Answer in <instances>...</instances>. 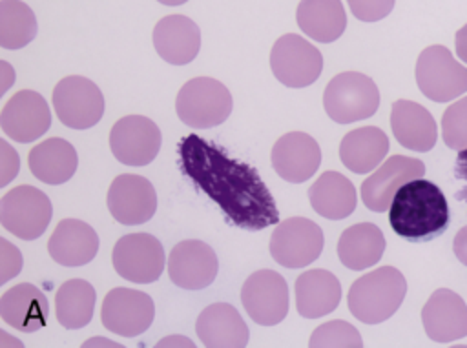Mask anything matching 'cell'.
I'll use <instances>...</instances> for the list:
<instances>
[{
	"instance_id": "6da1fadb",
	"label": "cell",
	"mask_w": 467,
	"mask_h": 348,
	"mask_svg": "<svg viewBox=\"0 0 467 348\" xmlns=\"http://www.w3.org/2000/svg\"><path fill=\"white\" fill-rule=\"evenodd\" d=\"M177 157L182 175L208 195L234 226L257 231L279 224L274 195L250 164L232 159L221 146L197 133L179 140Z\"/></svg>"
},
{
	"instance_id": "7a4b0ae2",
	"label": "cell",
	"mask_w": 467,
	"mask_h": 348,
	"mask_svg": "<svg viewBox=\"0 0 467 348\" xmlns=\"http://www.w3.org/2000/svg\"><path fill=\"white\" fill-rule=\"evenodd\" d=\"M389 224L396 235L410 242L440 237L449 226V204L443 191L421 177L409 180L390 202Z\"/></svg>"
},
{
	"instance_id": "3957f363",
	"label": "cell",
	"mask_w": 467,
	"mask_h": 348,
	"mask_svg": "<svg viewBox=\"0 0 467 348\" xmlns=\"http://www.w3.org/2000/svg\"><path fill=\"white\" fill-rule=\"evenodd\" d=\"M407 293V281L394 266L376 268L358 277L348 290L350 313L365 324H379L392 317Z\"/></svg>"
},
{
	"instance_id": "277c9868",
	"label": "cell",
	"mask_w": 467,
	"mask_h": 348,
	"mask_svg": "<svg viewBox=\"0 0 467 348\" xmlns=\"http://www.w3.org/2000/svg\"><path fill=\"white\" fill-rule=\"evenodd\" d=\"M175 111L181 122L193 129L215 128L230 117L232 95L217 78L195 77L179 89Z\"/></svg>"
},
{
	"instance_id": "5b68a950",
	"label": "cell",
	"mask_w": 467,
	"mask_h": 348,
	"mask_svg": "<svg viewBox=\"0 0 467 348\" xmlns=\"http://www.w3.org/2000/svg\"><path fill=\"white\" fill-rule=\"evenodd\" d=\"M323 107L337 124L372 117L379 107V89L365 73L345 71L330 78L323 93Z\"/></svg>"
},
{
	"instance_id": "8992f818",
	"label": "cell",
	"mask_w": 467,
	"mask_h": 348,
	"mask_svg": "<svg viewBox=\"0 0 467 348\" xmlns=\"http://www.w3.org/2000/svg\"><path fill=\"white\" fill-rule=\"evenodd\" d=\"M416 84L432 102H451L467 91V67L445 46L425 47L416 60Z\"/></svg>"
},
{
	"instance_id": "52a82bcc",
	"label": "cell",
	"mask_w": 467,
	"mask_h": 348,
	"mask_svg": "<svg viewBox=\"0 0 467 348\" xmlns=\"http://www.w3.org/2000/svg\"><path fill=\"white\" fill-rule=\"evenodd\" d=\"M51 215L49 197L29 184L16 186L0 199V224L22 241L38 239L47 230Z\"/></svg>"
},
{
	"instance_id": "ba28073f",
	"label": "cell",
	"mask_w": 467,
	"mask_h": 348,
	"mask_svg": "<svg viewBox=\"0 0 467 348\" xmlns=\"http://www.w3.org/2000/svg\"><path fill=\"white\" fill-rule=\"evenodd\" d=\"M274 77L286 87L299 89L314 84L323 71V56L316 46L296 33L279 36L270 51Z\"/></svg>"
},
{
	"instance_id": "9c48e42d",
	"label": "cell",
	"mask_w": 467,
	"mask_h": 348,
	"mask_svg": "<svg viewBox=\"0 0 467 348\" xmlns=\"http://www.w3.org/2000/svg\"><path fill=\"white\" fill-rule=\"evenodd\" d=\"M111 262L122 279L137 284H150L161 277L168 261L161 241L151 233L139 231L128 233L115 242Z\"/></svg>"
},
{
	"instance_id": "30bf717a",
	"label": "cell",
	"mask_w": 467,
	"mask_h": 348,
	"mask_svg": "<svg viewBox=\"0 0 467 348\" xmlns=\"http://www.w3.org/2000/svg\"><path fill=\"white\" fill-rule=\"evenodd\" d=\"M53 107L58 120L71 129L93 128L104 115L102 91L86 77L69 75L53 87Z\"/></svg>"
},
{
	"instance_id": "8fae6325",
	"label": "cell",
	"mask_w": 467,
	"mask_h": 348,
	"mask_svg": "<svg viewBox=\"0 0 467 348\" xmlns=\"http://www.w3.org/2000/svg\"><path fill=\"white\" fill-rule=\"evenodd\" d=\"M325 246L323 230L310 219L292 217L279 222L270 237V255L285 268H305Z\"/></svg>"
},
{
	"instance_id": "7c38bea8",
	"label": "cell",
	"mask_w": 467,
	"mask_h": 348,
	"mask_svg": "<svg viewBox=\"0 0 467 348\" xmlns=\"http://www.w3.org/2000/svg\"><path fill=\"white\" fill-rule=\"evenodd\" d=\"M155 317L153 299L140 290L117 286L102 301L100 321L106 330L122 337L144 333Z\"/></svg>"
},
{
	"instance_id": "4fadbf2b",
	"label": "cell",
	"mask_w": 467,
	"mask_h": 348,
	"mask_svg": "<svg viewBox=\"0 0 467 348\" xmlns=\"http://www.w3.org/2000/svg\"><path fill=\"white\" fill-rule=\"evenodd\" d=\"M241 302L252 321L275 326L288 313V284L274 270H257L243 282Z\"/></svg>"
},
{
	"instance_id": "5bb4252c",
	"label": "cell",
	"mask_w": 467,
	"mask_h": 348,
	"mask_svg": "<svg viewBox=\"0 0 467 348\" xmlns=\"http://www.w3.org/2000/svg\"><path fill=\"white\" fill-rule=\"evenodd\" d=\"M162 144L159 126L144 115H128L119 118L109 131V148L113 157L126 166L150 164Z\"/></svg>"
},
{
	"instance_id": "9a60e30c",
	"label": "cell",
	"mask_w": 467,
	"mask_h": 348,
	"mask_svg": "<svg viewBox=\"0 0 467 348\" xmlns=\"http://www.w3.org/2000/svg\"><path fill=\"white\" fill-rule=\"evenodd\" d=\"M106 202L117 222L135 226L148 222L155 215L157 193L146 177L122 173L113 179Z\"/></svg>"
},
{
	"instance_id": "2e32d148",
	"label": "cell",
	"mask_w": 467,
	"mask_h": 348,
	"mask_svg": "<svg viewBox=\"0 0 467 348\" xmlns=\"http://www.w3.org/2000/svg\"><path fill=\"white\" fill-rule=\"evenodd\" d=\"M217 271L219 262L213 248L199 239L177 242L168 255L170 281L182 290H202L210 286Z\"/></svg>"
},
{
	"instance_id": "e0dca14e",
	"label": "cell",
	"mask_w": 467,
	"mask_h": 348,
	"mask_svg": "<svg viewBox=\"0 0 467 348\" xmlns=\"http://www.w3.org/2000/svg\"><path fill=\"white\" fill-rule=\"evenodd\" d=\"M425 175V164L407 155H392L361 182L363 204L376 213L387 211L396 191L409 180Z\"/></svg>"
},
{
	"instance_id": "ac0fdd59",
	"label": "cell",
	"mask_w": 467,
	"mask_h": 348,
	"mask_svg": "<svg viewBox=\"0 0 467 348\" xmlns=\"http://www.w3.org/2000/svg\"><path fill=\"white\" fill-rule=\"evenodd\" d=\"M51 126V111L46 98L31 89L15 93L0 113L2 131L22 144L40 138Z\"/></svg>"
},
{
	"instance_id": "d6986e66",
	"label": "cell",
	"mask_w": 467,
	"mask_h": 348,
	"mask_svg": "<svg viewBox=\"0 0 467 348\" xmlns=\"http://www.w3.org/2000/svg\"><path fill=\"white\" fill-rule=\"evenodd\" d=\"M272 168L286 182L308 180L321 164V148L305 131H290L279 137L272 148Z\"/></svg>"
},
{
	"instance_id": "ffe728a7",
	"label": "cell",
	"mask_w": 467,
	"mask_h": 348,
	"mask_svg": "<svg viewBox=\"0 0 467 348\" xmlns=\"http://www.w3.org/2000/svg\"><path fill=\"white\" fill-rule=\"evenodd\" d=\"M421 322L429 339L452 343L467 335V304L449 288H438L421 308Z\"/></svg>"
},
{
	"instance_id": "44dd1931",
	"label": "cell",
	"mask_w": 467,
	"mask_h": 348,
	"mask_svg": "<svg viewBox=\"0 0 467 348\" xmlns=\"http://www.w3.org/2000/svg\"><path fill=\"white\" fill-rule=\"evenodd\" d=\"M153 46L168 64H190L201 49V29L184 15H168L153 27Z\"/></svg>"
},
{
	"instance_id": "7402d4cb",
	"label": "cell",
	"mask_w": 467,
	"mask_h": 348,
	"mask_svg": "<svg viewBox=\"0 0 467 348\" xmlns=\"http://www.w3.org/2000/svg\"><path fill=\"white\" fill-rule=\"evenodd\" d=\"M195 332L201 343L210 348H243L250 339L246 322L237 308L228 302L206 306L197 317Z\"/></svg>"
},
{
	"instance_id": "603a6c76",
	"label": "cell",
	"mask_w": 467,
	"mask_h": 348,
	"mask_svg": "<svg viewBox=\"0 0 467 348\" xmlns=\"http://www.w3.org/2000/svg\"><path fill=\"white\" fill-rule=\"evenodd\" d=\"M51 259L62 266H84L99 251V235L84 220L64 219L57 224L47 241Z\"/></svg>"
},
{
	"instance_id": "cb8c5ba5",
	"label": "cell",
	"mask_w": 467,
	"mask_h": 348,
	"mask_svg": "<svg viewBox=\"0 0 467 348\" xmlns=\"http://www.w3.org/2000/svg\"><path fill=\"white\" fill-rule=\"evenodd\" d=\"M49 302L35 284L20 282L0 297V317L18 332L31 333L46 326Z\"/></svg>"
},
{
	"instance_id": "d4e9b609",
	"label": "cell",
	"mask_w": 467,
	"mask_h": 348,
	"mask_svg": "<svg viewBox=\"0 0 467 348\" xmlns=\"http://www.w3.org/2000/svg\"><path fill=\"white\" fill-rule=\"evenodd\" d=\"M390 128L396 140L412 151H431L438 138L432 115L418 102L400 98L390 109Z\"/></svg>"
},
{
	"instance_id": "484cf974",
	"label": "cell",
	"mask_w": 467,
	"mask_h": 348,
	"mask_svg": "<svg viewBox=\"0 0 467 348\" xmlns=\"http://www.w3.org/2000/svg\"><path fill=\"white\" fill-rule=\"evenodd\" d=\"M341 282L328 270H306L296 279V308L305 319H319L339 306Z\"/></svg>"
},
{
	"instance_id": "4316f807",
	"label": "cell",
	"mask_w": 467,
	"mask_h": 348,
	"mask_svg": "<svg viewBox=\"0 0 467 348\" xmlns=\"http://www.w3.org/2000/svg\"><path fill=\"white\" fill-rule=\"evenodd\" d=\"M389 137L376 126H365L348 131L339 144V159L345 168L354 173H370L376 169L389 151Z\"/></svg>"
},
{
	"instance_id": "83f0119b",
	"label": "cell",
	"mask_w": 467,
	"mask_h": 348,
	"mask_svg": "<svg viewBox=\"0 0 467 348\" xmlns=\"http://www.w3.org/2000/svg\"><path fill=\"white\" fill-rule=\"evenodd\" d=\"M27 164L38 180L55 186L67 182L75 175L78 157L73 144L53 137L33 146L27 155Z\"/></svg>"
},
{
	"instance_id": "f1b7e54d",
	"label": "cell",
	"mask_w": 467,
	"mask_h": 348,
	"mask_svg": "<svg viewBox=\"0 0 467 348\" xmlns=\"http://www.w3.org/2000/svg\"><path fill=\"white\" fill-rule=\"evenodd\" d=\"M308 200L314 211L330 220L348 217L358 204L354 184L339 171H325L308 189Z\"/></svg>"
},
{
	"instance_id": "f546056e",
	"label": "cell",
	"mask_w": 467,
	"mask_h": 348,
	"mask_svg": "<svg viewBox=\"0 0 467 348\" xmlns=\"http://www.w3.org/2000/svg\"><path fill=\"white\" fill-rule=\"evenodd\" d=\"M385 251L383 231L372 222L348 226L337 241V257L350 270H365L379 262Z\"/></svg>"
},
{
	"instance_id": "4dcf8cb0",
	"label": "cell",
	"mask_w": 467,
	"mask_h": 348,
	"mask_svg": "<svg viewBox=\"0 0 467 348\" xmlns=\"http://www.w3.org/2000/svg\"><path fill=\"white\" fill-rule=\"evenodd\" d=\"M299 29L316 42H334L347 27L341 0H301L296 11Z\"/></svg>"
},
{
	"instance_id": "1f68e13d",
	"label": "cell",
	"mask_w": 467,
	"mask_h": 348,
	"mask_svg": "<svg viewBox=\"0 0 467 348\" xmlns=\"http://www.w3.org/2000/svg\"><path fill=\"white\" fill-rule=\"evenodd\" d=\"M95 288L84 279H69L58 286L55 295L57 321L67 328L77 330L93 319Z\"/></svg>"
},
{
	"instance_id": "d6a6232c",
	"label": "cell",
	"mask_w": 467,
	"mask_h": 348,
	"mask_svg": "<svg viewBox=\"0 0 467 348\" xmlns=\"http://www.w3.org/2000/svg\"><path fill=\"white\" fill-rule=\"evenodd\" d=\"M36 18L33 9L20 0L0 2V46L20 49L36 36Z\"/></svg>"
},
{
	"instance_id": "836d02e7",
	"label": "cell",
	"mask_w": 467,
	"mask_h": 348,
	"mask_svg": "<svg viewBox=\"0 0 467 348\" xmlns=\"http://www.w3.org/2000/svg\"><path fill=\"white\" fill-rule=\"evenodd\" d=\"M310 346H325V348H334V346H363L361 335L356 326H352L347 321L334 319L328 322H323L317 326L308 341Z\"/></svg>"
},
{
	"instance_id": "e575fe53",
	"label": "cell",
	"mask_w": 467,
	"mask_h": 348,
	"mask_svg": "<svg viewBox=\"0 0 467 348\" xmlns=\"http://www.w3.org/2000/svg\"><path fill=\"white\" fill-rule=\"evenodd\" d=\"M441 137L447 148L462 151L467 148V97L452 102L441 117Z\"/></svg>"
},
{
	"instance_id": "d590c367",
	"label": "cell",
	"mask_w": 467,
	"mask_h": 348,
	"mask_svg": "<svg viewBox=\"0 0 467 348\" xmlns=\"http://www.w3.org/2000/svg\"><path fill=\"white\" fill-rule=\"evenodd\" d=\"M396 0H347L350 13L361 22H378L390 15Z\"/></svg>"
},
{
	"instance_id": "8d00e7d4",
	"label": "cell",
	"mask_w": 467,
	"mask_h": 348,
	"mask_svg": "<svg viewBox=\"0 0 467 348\" xmlns=\"http://www.w3.org/2000/svg\"><path fill=\"white\" fill-rule=\"evenodd\" d=\"M0 253H2V275L0 284L7 282L11 277H15L22 268V255L9 241L0 239Z\"/></svg>"
},
{
	"instance_id": "74e56055",
	"label": "cell",
	"mask_w": 467,
	"mask_h": 348,
	"mask_svg": "<svg viewBox=\"0 0 467 348\" xmlns=\"http://www.w3.org/2000/svg\"><path fill=\"white\" fill-rule=\"evenodd\" d=\"M0 149H2V159H4L2 160L0 186H5L13 177H16L18 168H20V160H18V153L13 151L5 140H0Z\"/></svg>"
},
{
	"instance_id": "f35d334b",
	"label": "cell",
	"mask_w": 467,
	"mask_h": 348,
	"mask_svg": "<svg viewBox=\"0 0 467 348\" xmlns=\"http://www.w3.org/2000/svg\"><path fill=\"white\" fill-rule=\"evenodd\" d=\"M454 179L462 184V188L456 189L454 193L456 200L467 202V148L458 151V157L454 162Z\"/></svg>"
},
{
	"instance_id": "ab89813d",
	"label": "cell",
	"mask_w": 467,
	"mask_h": 348,
	"mask_svg": "<svg viewBox=\"0 0 467 348\" xmlns=\"http://www.w3.org/2000/svg\"><path fill=\"white\" fill-rule=\"evenodd\" d=\"M452 250H454L456 259H458L463 266H467V226L460 228V231L454 235Z\"/></svg>"
},
{
	"instance_id": "60d3db41",
	"label": "cell",
	"mask_w": 467,
	"mask_h": 348,
	"mask_svg": "<svg viewBox=\"0 0 467 348\" xmlns=\"http://www.w3.org/2000/svg\"><path fill=\"white\" fill-rule=\"evenodd\" d=\"M454 44H456V55H458V58L467 64V24L456 31Z\"/></svg>"
},
{
	"instance_id": "b9f144b4",
	"label": "cell",
	"mask_w": 467,
	"mask_h": 348,
	"mask_svg": "<svg viewBox=\"0 0 467 348\" xmlns=\"http://www.w3.org/2000/svg\"><path fill=\"white\" fill-rule=\"evenodd\" d=\"M179 343H184L186 346H193V343L192 341H188V339H182V341H179V337H168V339H164V341H159L157 343V346H164V344H179Z\"/></svg>"
},
{
	"instance_id": "7bdbcfd3",
	"label": "cell",
	"mask_w": 467,
	"mask_h": 348,
	"mask_svg": "<svg viewBox=\"0 0 467 348\" xmlns=\"http://www.w3.org/2000/svg\"><path fill=\"white\" fill-rule=\"evenodd\" d=\"M157 2H161L164 5H181V4H184L188 0H157Z\"/></svg>"
}]
</instances>
